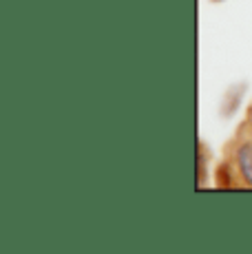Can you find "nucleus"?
Segmentation results:
<instances>
[{
    "mask_svg": "<svg viewBox=\"0 0 252 254\" xmlns=\"http://www.w3.org/2000/svg\"><path fill=\"white\" fill-rule=\"evenodd\" d=\"M239 166H241L244 177L252 184V146H244L239 150Z\"/></svg>",
    "mask_w": 252,
    "mask_h": 254,
    "instance_id": "obj_1",
    "label": "nucleus"
}]
</instances>
